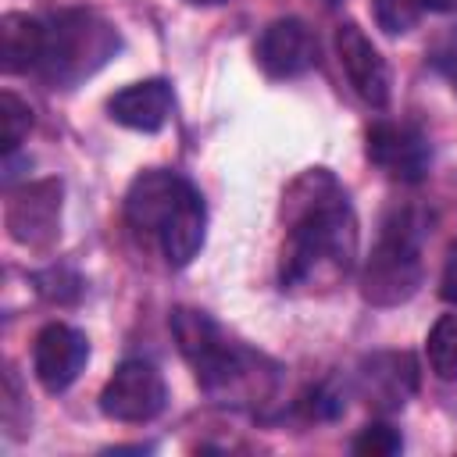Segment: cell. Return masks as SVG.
<instances>
[{
	"label": "cell",
	"mask_w": 457,
	"mask_h": 457,
	"mask_svg": "<svg viewBox=\"0 0 457 457\" xmlns=\"http://www.w3.org/2000/svg\"><path fill=\"white\" fill-rule=\"evenodd\" d=\"M286 211L289 228L278 264L282 289L332 286L343 278L357 257V218L343 186L325 168H314L289 186Z\"/></svg>",
	"instance_id": "6da1fadb"
},
{
	"label": "cell",
	"mask_w": 457,
	"mask_h": 457,
	"mask_svg": "<svg viewBox=\"0 0 457 457\" xmlns=\"http://www.w3.org/2000/svg\"><path fill=\"white\" fill-rule=\"evenodd\" d=\"M121 50L118 29L86 7H68L50 14L46 46L39 57V75L54 89H71L93 71H100Z\"/></svg>",
	"instance_id": "7a4b0ae2"
},
{
	"label": "cell",
	"mask_w": 457,
	"mask_h": 457,
	"mask_svg": "<svg viewBox=\"0 0 457 457\" xmlns=\"http://www.w3.org/2000/svg\"><path fill=\"white\" fill-rule=\"evenodd\" d=\"M421 239L425 218L411 207L393 211L382 221L378 243L371 246L361 271V296L375 307H396L421 286Z\"/></svg>",
	"instance_id": "3957f363"
},
{
	"label": "cell",
	"mask_w": 457,
	"mask_h": 457,
	"mask_svg": "<svg viewBox=\"0 0 457 457\" xmlns=\"http://www.w3.org/2000/svg\"><path fill=\"white\" fill-rule=\"evenodd\" d=\"M168 403V386L150 361H121L100 389V411L121 425L154 421Z\"/></svg>",
	"instance_id": "277c9868"
},
{
	"label": "cell",
	"mask_w": 457,
	"mask_h": 457,
	"mask_svg": "<svg viewBox=\"0 0 457 457\" xmlns=\"http://www.w3.org/2000/svg\"><path fill=\"white\" fill-rule=\"evenodd\" d=\"M61 196H64L61 179H39L14 189L4 211L7 236L32 250L50 246L61 236Z\"/></svg>",
	"instance_id": "5b68a950"
},
{
	"label": "cell",
	"mask_w": 457,
	"mask_h": 457,
	"mask_svg": "<svg viewBox=\"0 0 457 457\" xmlns=\"http://www.w3.org/2000/svg\"><path fill=\"white\" fill-rule=\"evenodd\" d=\"M368 161L393 182H421L432 164L428 139L403 121H378L368 129Z\"/></svg>",
	"instance_id": "8992f818"
},
{
	"label": "cell",
	"mask_w": 457,
	"mask_h": 457,
	"mask_svg": "<svg viewBox=\"0 0 457 457\" xmlns=\"http://www.w3.org/2000/svg\"><path fill=\"white\" fill-rule=\"evenodd\" d=\"M189 179L164 171V168H150L143 175L132 179L129 193H125V221L136 236H161L164 221L171 218V211L182 204V196L189 193Z\"/></svg>",
	"instance_id": "52a82bcc"
},
{
	"label": "cell",
	"mask_w": 457,
	"mask_h": 457,
	"mask_svg": "<svg viewBox=\"0 0 457 457\" xmlns=\"http://www.w3.org/2000/svg\"><path fill=\"white\" fill-rule=\"evenodd\" d=\"M89 343L79 328L64 321H50L39 328L36 346H32V371L46 393H64L86 368Z\"/></svg>",
	"instance_id": "ba28073f"
},
{
	"label": "cell",
	"mask_w": 457,
	"mask_h": 457,
	"mask_svg": "<svg viewBox=\"0 0 457 457\" xmlns=\"http://www.w3.org/2000/svg\"><path fill=\"white\" fill-rule=\"evenodd\" d=\"M418 389V361L407 350H382L361 361L357 368V393L368 407L389 414L400 411Z\"/></svg>",
	"instance_id": "9c48e42d"
},
{
	"label": "cell",
	"mask_w": 457,
	"mask_h": 457,
	"mask_svg": "<svg viewBox=\"0 0 457 457\" xmlns=\"http://www.w3.org/2000/svg\"><path fill=\"white\" fill-rule=\"evenodd\" d=\"M336 54H339V64H343L353 93L368 107H386L389 104V68L361 25L343 21L336 29Z\"/></svg>",
	"instance_id": "30bf717a"
},
{
	"label": "cell",
	"mask_w": 457,
	"mask_h": 457,
	"mask_svg": "<svg viewBox=\"0 0 457 457\" xmlns=\"http://www.w3.org/2000/svg\"><path fill=\"white\" fill-rule=\"evenodd\" d=\"M314 57H318V43L300 18H278L257 39V61L271 79L303 75L314 64Z\"/></svg>",
	"instance_id": "8fae6325"
},
{
	"label": "cell",
	"mask_w": 457,
	"mask_h": 457,
	"mask_svg": "<svg viewBox=\"0 0 457 457\" xmlns=\"http://www.w3.org/2000/svg\"><path fill=\"white\" fill-rule=\"evenodd\" d=\"M107 111L118 125H125L132 132H157V129H164V121L171 114V86L164 79L132 82L107 100Z\"/></svg>",
	"instance_id": "7c38bea8"
},
{
	"label": "cell",
	"mask_w": 457,
	"mask_h": 457,
	"mask_svg": "<svg viewBox=\"0 0 457 457\" xmlns=\"http://www.w3.org/2000/svg\"><path fill=\"white\" fill-rule=\"evenodd\" d=\"M204 228H207L204 196L196 193V186H189V193L182 196V204L171 211V218L164 221L161 236H157V243L164 250V261L171 268H186L204 246Z\"/></svg>",
	"instance_id": "4fadbf2b"
},
{
	"label": "cell",
	"mask_w": 457,
	"mask_h": 457,
	"mask_svg": "<svg viewBox=\"0 0 457 457\" xmlns=\"http://www.w3.org/2000/svg\"><path fill=\"white\" fill-rule=\"evenodd\" d=\"M43 46H46V21L18 14V11L0 18V68L7 75L39 68Z\"/></svg>",
	"instance_id": "5bb4252c"
},
{
	"label": "cell",
	"mask_w": 457,
	"mask_h": 457,
	"mask_svg": "<svg viewBox=\"0 0 457 457\" xmlns=\"http://www.w3.org/2000/svg\"><path fill=\"white\" fill-rule=\"evenodd\" d=\"M171 336H175L182 357L193 364V371H204L207 364H214L221 357V350L228 346L221 328L204 311H193V307H175L171 311Z\"/></svg>",
	"instance_id": "9a60e30c"
},
{
	"label": "cell",
	"mask_w": 457,
	"mask_h": 457,
	"mask_svg": "<svg viewBox=\"0 0 457 457\" xmlns=\"http://www.w3.org/2000/svg\"><path fill=\"white\" fill-rule=\"evenodd\" d=\"M428 368L443 382H457V314H443L425 339Z\"/></svg>",
	"instance_id": "2e32d148"
},
{
	"label": "cell",
	"mask_w": 457,
	"mask_h": 457,
	"mask_svg": "<svg viewBox=\"0 0 457 457\" xmlns=\"http://www.w3.org/2000/svg\"><path fill=\"white\" fill-rule=\"evenodd\" d=\"M29 129H32V107L21 96H14L11 89H4L0 93V146L7 157L21 146Z\"/></svg>",
	"instance_id": "e0dca14e"
},
{
	"label": "cell",
	"mask_w": 457,
	"mask_h": 457,
	"mask_svg": "<svg viewBox=\"0 0 457 457\" xmlns=\"http://www.w3.org/2000/svg\"><path fill=\"white\" fill-rule=\"evenodd\" d=\"M400 450H403V439L386 421H371L353 436V453H361V457H393Z\"/></svg>",
	"instance_id": "ac0fdd59"
},
{
	"label": "cell",
	"mask_w": 457,
	"mask_h": 457,
	"mask_svg": "<svg viewBox=\"0 0 457 457\" xmlns=\"http://www.w3.org/2000/svg\"><path fill=\"white\" fill-rule=\"evenodd\" d=\"M418 14H421V0H375V21L389 36L414 29L418 25Z\"/></svg>",
	"instance_id": "d6986e66"
},
{
	"label": "cell",
	"mask_w": 457,
	"mask_h": 457,
	"mask_svg": "<svg viewBox=\"0 0 457 457\" xmlns=\"http://www.w3.org/2000/svg\"><path fill=\"white\" fill-rule=\"evenodd\" d=\"M36 286H39V293H43L46 300H61V303H68V300H75V296L82 293L79 275H71L68 268L39 271V275H36Z\"/></svg>",
	"instance_id": "ffe728a7"
},
{
	"label": "cell",
	"mask_w": 457,
	"mask_h": 457,
	"mask_svg": "<svg viewBox=\"0 0 457 457\" xmlns=\"http://www.w3.org/2000/svg\"><path fill=\"white\" fill-rule=\"evenodd\" d=\"M303 414L307 418H336L339 411H343V393H336L328 382H321V386H314L307 396H303Z\"/></svg>",
	"instance_id": "44dd1931"
},
{
	"label": "cell",
	"mask_w": 457,
	"mask_h": 457,
	"mask_svg": "<svg viewBox=\"0 0 457 457\" xmlns=\"http://www.w3.org/2000/svg\"><path fill=\"white\" fill-rule=\"evenodd\" d=\"M439 293H443L446 303L457 307V246H453L450 257H446V268H443V278H439Z\"/></svg>",
	"instance_id": "7402d4cb"
},
{
	"label": "cell",
	"mask_w": 457,
	"mask_h": 457,
	"mask_svg": "<svg viewBox=\"0 0 457 457\" xmlns=\"http://www.w3.org/2000/svg\"><path fill=\"white\" fill-rule=\"evenodd\" d=\"M421 7H428V11H457V0H421Z\"/></svg>",
	"instance_id": "603a6c76"
},
{
	"label": "cell",
	"mask_w": 457,
	"mask_h": 457,
	"mask_svg": "<svg viewBox=\"0 0 457 457\" xmlns=\"http://www.w3.org/2000/svg\"><path fill=\"white\" fill-rule=\"evenodd\" d=\"M318 4H325V7H336V4H343V0H318Z\"/></svg>",
	"instance_id": "cb8c5ba5"
},
{
	"label": "cell",
	"mask_w": 457,
	"mask_h": 457,
	"mask_svg": "<svg viewBox=\"0 0 457 457\" xmlns=\"http://www.w3.org/2000/svg\"><path fill=\"white\" fill-rule=\"evenodd\" d=\"M193 4H207L211 7V4H225V0H193Z\"/></svg>",
	"instance_id": "d4e9b609"
}]
</instances>
